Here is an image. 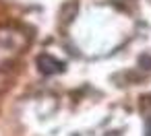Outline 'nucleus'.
I'll return each mask as SVG.
<instances>
[{
    "label": "nucleus",
    "mask_w": 151,
    "mask_h": 136,
    "mask_svg": "<svg viewBox=\"0 0 151 136\" xmlns=\"http://www.w3.org/2000/svg\"><path fill=\"white\" fill-rule=\"evenodd\" d=\"M35 64H37L40 72L46 74V76H54V74H60V72L66 70V64H64L62 60L50 56V54H40L37 60H35Z\"/></svg>",
    "instance_id": "f257e3e1"
},
{
    "label": "nucleus",
    "mask_w": 151,
    "mask_h": 136,
    "mask_svg": "<svg viewBox=\"0 0 151 136\" xmlns=\"http://www.w3.org/2000/svg\"><path fill=\"white\" fill-rule=\"evenodd\" d=\"M145 136H151V122L147 124V132H145Z\"/></svg>",
    "instance_id": "f03ea898"
}]
</instances>
